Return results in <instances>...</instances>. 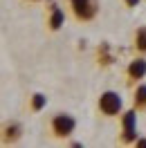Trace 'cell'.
<instances>
[{"instance_id":"7c38bea8","label":"cell","mask_w":146,"mask_h":148,"mask_svg":"<svg viewBox=\"0 0 146 148\" xmlns=\"http://www.w3.org/2000/svg\"><path fill=\"white\" fill-rule=\"evenodd\" d=\"M139 2H142V0H124V5H126V7H130V9H135Z\"/></svg>"},{"instance_id":"5b68a950","label":"cell","mask_w":146,"mask_h":148,"mask_svg":"<svg viewBox=\"0 0 146 148\" xmlns=\"http://www.w3.org/2000/svg\"><path fill=\"white\" fill-rule=\"evenodd\" d=\"M126 79H128L130 85H137V83H142V79H146V58H144V54L135 56V58L128 63Z\"/></svg>"},{"instance_id":"277c9868","label":"cell","mask_w":146,"mask_h":148,"mask_svg":"<svg viewBox=\"0 0 146 148\" xmlns=\"http://www.w3.org/2000/svg\"><path fill=\"white\" fill-rule=\"evenodd\" d=\"M70 2V9H72L74 18L79 23H90L99 16L101 2L99 0H67Z\"/></svg>"},{"instance_id":"9c48e42d","label":"cell","mask_w":146,"mask_h":148,"mask_svg":"<svg viewBox=\"0 0 146 148\" xmlns=\"http://www.w3.org/2000/svg\"><path fill=\"white\" fill-rule=\"evenodd\" d=\"M133 108L139 114L146 112V83H137V88L133 90Z\"/></svg>"},{"instance_id":"6da1fadb","label":"cell","mask_w":146,"mask_h":148,"mask_svg":"<svg viewBox=\"0 0 146 148\" xmlns=\"http://www.w3.org/2000/svg\"><path fill=\"white\" fill-rule=\"evenodd\" d=\"M97 108H99V112L103 117L112 119V117H119L124 112V99L115 90H103L99 94V99H97Z\"/></svg>"},{"instance_id":"ba28073f","label":"cell","mask_w":146,"mask_h":148,"mask_svg":"<svg viewBox=\"0 0 146 148\" xmlns=\"http://www.w3.org/2000/svg\"><path fill=\"white\" fill-rule=\"evenodd\" d=\"M23 137V126H20L18 121H11V123H7L5 128H2V141L5 144H14V141H18V139Z\"/></svg>"},{"instance_id":"3957f363","label":"cell","mask_w":146,"mask_h":148,"mask_svg":"<svg viewBox=\"0 0 146 148\" xmlns=\"http://www.w3.org/2000/svg\"><path fill=\"white\" fill-rule=\"evenodd\" d=\"M50 130L56 139H67L74 135L76 130V119L70 112H56L54 117L50 119Z\"/></svg>"},{"instance_id":"52a82bcc","label":"cell","mask_w":146,"mask_h":148,"mask_svg":"<svg viewBox=\"0 0 146 148\" xmlns=\"http://www.w3.org/2000/svg\"><path fill=\"white\" fill-rule=\"evenodd\" d=\"M115 61H117V58L112 54L110 43H101V45L97 47V63H99V67H110Z\"/></svg>"},{"instance_id":"8992f818","label":"cell","mask_w":146,"mask_h":148,"mask_svg":"<svg viewBox=\"0 0 146 148\" xmlns=\"http://www.w3.org/2000/svg\"><path fill=\"white\" fill-rule=\"evenodd\" d=\"M65 25V11L61 7H56L54 0H50V18H47V27L50 32H59Z\"/></svg>"},{"instance_id":"30bf717a","label":"cell","mask_w":146,"mask_h":148,"mask_svg":"<svg viewBox=\"0 0 146 148\" xmlns=\"http://www.w3.org/2000/svg\"><path fill=\"white\" fill-rule=\"evenodd\" d=\"M133 47H135L137 54L146 56V25H142V27L135 32V36H133Z\"/></svg>"},{"instance_id":"4fadbf2b","label":"cell","mask_w":146,"mask_h":148,"mask_svg":"<svg viewBox=\"0 0 146 148\" xmlns=\"http://www.w3.org/2000/svg\"><path fill=\"white\" fill-rule=\"evenodd\" d=\"M135 146H137V148H146V137H137Z\"/></svg>"},{"instance_id":"7a4b0ae2","label":"cell","mask_w":146,"mask_h":148,"mask_svg":"<svg viewBox=\"0 0 146 148\" xmlns=\"http://www.w3.org/2000/svg\"><path fill=\"white\" fill-rule=\"evenodd\" d=\"M137 114L139 112L135 108H130V110H124L119 114V123H121V132H119V141L121 144H135L137 137H139V132H137Z\"/></svg>"},{"instance_id":"5bb4252c","label":"cell","mask_w":146,"mask_h":148,"mask_svg":"<svg viewBox=\"0 0 146 148\" xmlns=\"http://www.w3.org/2000/svg\"><path fill=\"white\" fill-rule=\"evenodd\" d=\"M27 2H41V0H27Z\"/></svg>"},{"instance_id":"8fae6325","label":"cell","mask_w":146,"mask_h":148,"mask_svg":"<svg viewBox=\"0 0 146 148\" xmlns=\"http://www.w3.org/2000/svg\"><path fill=\"white\" fill-rule=\"evenodd\" d=\"M29 106H32V112H41L47 106V97H45V94H41V92H34V94H32V103H29Z\"/></svg>"}]
</instances>
